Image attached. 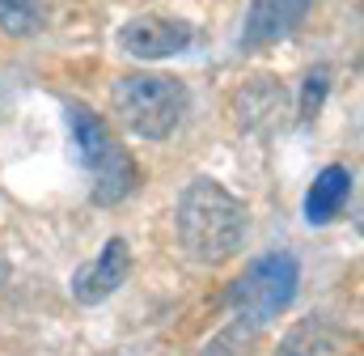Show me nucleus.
I'll return each mask as SVG.
<instances>
[{"instance_id":"f257e3e1","label":"nucleus","mask_w":364,"mask_h":356,"mask_svg":"<svg viewBox=\"0 0 364 356\" xmlns=\"http://www.w3.org/2000/svg\"><path fill=\"white\" fill-rule=\"evenodd\" d=\"M246 204L225 191L220 182L212 178H195L186 182L174 204V229H178L182 251L195 259V263L220 267L229 263L242 242H246Z\"/></svg>"},{"instance_id":"f03ea898","label":"nucleus","mask_w":364,"mask_h":356,"mask_svg":"<svg viewBox=\"0 0 364 356\" xmlns=\"http://www.w3.org/2000/svg\"><path fill=\"white\" fill-rule=\"evenodd\" d=\"M68 136H73V153L93 178V204H119L123 195H132L136 187V162L127 157V149H119V140L110 136V127L102 123V115L90 106H68Z\"/></svg>"},{"instance_id":"7ed1b4c3","label":"nucleus","mask_w":364,"mask_h":356,"mask_svg":"<svg viewBox=\"0 0 364 356\" xmlns=\"http://www.w3.org/2000/svg\"><path fill=\"white\" fill-rule=\"evenodd\" d=\"M296 284H301V263L288 251H272L233 280L229 305H233L242 327H267L292 305Z\"/></svg>"},{"instance_id":"20e7f679","label":"nucleus","mask_w":364,"mask_h":356,"mask_svg":"<svg viewBox=\"0 0 364 356\" xmlns=\"http://www.w3.org/2000/svg\"><path fill=\"white\" fill-rule=\"evenodd\" d=\"M114 110L144 140H166L186 115V89L166 73H127L114 85Z\"/></svg>"},{"instance_id":"39448f33","label":"nucleus","mask_w":364,"mask_h":356,"mask_svg":"<svg viewBox=\"0 0 364 356\" xmlns=\"http://www.w3.org/2000/svg\"><path fill=\"white\" fill-rule=\"evenodd\" d=\"M195 30L178 17H132L119 30V47L136 60H166L191 47Z\"/></svg>"},{"instance_id":"423d86ee","label":"nucleus","mask_w":364,"mask_h":356,"mask_svg":"<svg viewBox=\"0 0 364 356\" xmlns=\"http://www.w3.org/2000/svg\"><path fill=\"white\" fill-rule=\"evenodd\" d=\"M127 271H132V251H127V242H123V238H110V242L97 251V259H90V263H81L73 271V297H77L81 305H97V301H106L110 293L123 288Z\"/></svg>"},{"instance_id":"0eeeda50","label":"nucleus","mask_w":364,"mask_h":356,"mask_svg":"<svg viewBox=\"0 0 364 356\" xmlns=\"http://www.w3.org/2000/svg\"><path fill=\"white\" fill-rule=\"evenodd\" d=\"M314 0H255L250 13H246V30H242V47L246 51H259L267 43H279L284 34H292L305 13H309Z\"/></svg>"},{"instance_id":"6e6552de","label":"nucleus","mask_w":364,"mask_h":356,"mask_svg":"<svg viewBox=\"0 0 364 356\" xmlns=\"http://www.w3.org/2000/svg\"><path fill=\"white\" fill-rule=\"evenodd\" d=\"M352 195V170L348 166H326L305 191V221L309 225H331Z\"/></svg>"},{"instance_id":"1a4fd4ad","label":"nucleus","mask_w":364,"mask_h":356,"mask_svg":"<svg viewBox=\"0 0 364 356\" xmlns=\"http://www.w3.org/2000/svg\"><path fill=\"white\" fill-rule=\"evenodd\" d=\"M335 352H339V331L322 318L296 323L275 348V356H335Z\"/></svg>"},{"instance_id":"9d476101","label":"nucleus","mask_w":364,"mask_h":356,"mask_svg":"<svg viewBox=\"0 0 364 356\" xmlns=\"http://www.w3.org/2000/svg\"><path fill=\"white\" fill-rule=\"evenodd\" d=\"M43 26V0H0V30L26 38Z\"/></svg>"},{"instance_id":"9b49d317","label":"nucleus","mask_w":364,"mask_h":356,"mask_svg":"<svg viewBox=\"0 0 364 356\" xmlns=\"http://www.w3.org/2000/svg\"><path fill=\"white\" fill-rule=\"evenodd\" d=\"M326 89H331V68L318 64L309 77H305V89H301V119H318L322 102H326Z\"/></svg>"},{"instance_id":"f8f14e48","label":"nucleus","mask_w":364,"mask_h":356,"mask_svg":"<svg viewBox=\"0 0 364 356\" xmlns=\"http://www.w3.org/2000/svg\"><path fill=\"white\" fill-rule=\"evenodd\" d=\"M233 344H237V331H229V335H220L216 344H208L203 356H242V352H233Z\"/></svg>"}]
</instances>
